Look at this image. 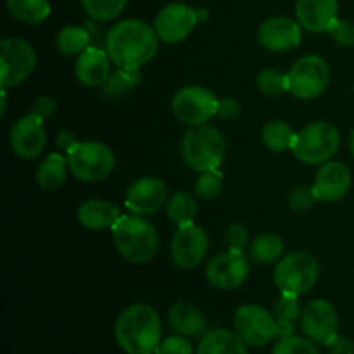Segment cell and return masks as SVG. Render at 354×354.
Wrapping results in <instances>:
<instances>
[{
    "label": "cell",
    "instance_id": "cell-1",
    "mask_svg": "<svg viewBox=\"0 0 354 354\" xmlns=\"http://www.w3.org/2000/svg\"><path fill=\"white\" fill-rule=\"evenodd\" d=\"M158 41L159 37L151 24L140 19H124L107 31L104 48L118 68L140 69L152 61Z\"/></svg>",
    "mask_w": 354,
    "mask_h": 354
},
{
    "label": "cell",
    "instance_id": "cell-2",
    "mask_svg": "<svg viewBox=\"0 0 354 354\" xmlns=\"http://www.w3.org/2000/svg\"><path fill=\"white\" fill-rule=\"evenodd\" d=\"M161 334V318L149 304H131L114 325L118 346L128 354H154Z\"/></svg>",
    "mask_w": 354,
    "mask_h": 354
},
{
    "label": "cell",
    "instance_id": "cell-3",
    "mask_svg": "<svg viewBox=\"0 0 354 354\" xmlns=\"http://www.w3.org/2000/svg\"><path fill=\"white\" fill-rule=\"evenodd\" d=\"M111 232H113V242L118 252L127 261L133 265H144L156 256L159 245L158 232L154 225L145 218H140L138 214H133V216L121 214Z\"/></svg>",
    "mask_w": 354,
    "mask_h": 354
},
{
    "label": "cell",
    "instance_id": "cell-4",
    "mask_svg": "<svg viewBox=\"0 0 354 354\" xmlns=\"http://www.w3.org/2000/svg\"><path fill=\"white\" fill-rule=\"evenodd\" d=\"M182 159L194 171H211L218 169L227 152V142L223 135L213 124L192 127L182 138Z\"/></svg>",
    "mask_w": 354,
    "mask_h": 354
},
{
    "label": "cell",
    "instance_id": "cell-5",
    "mask_svg": "<svg viewBox=\"0 0 354 354\" xmlns=\"http://www.w3.org/2000/svg\"><path fill=\"white\" fill-rule=\"evenodd\" d=\"M341 133L328 121H315L296 133L292 154L306 165H325L339 151Z\"/></svg>",
    "mask_w": 354,
    "mask_h": 354
},
{
    "label": "cell",
    "instance_id": "cell-6",
    "mask_svg": "<svg viewBox=\"0 0 354 354\" xmlns=\"http://www.w3.org/2000/svg\"><path fill=\"white\" fill-rule=\"evenodd\" d=\"M320 266L318 261L308 252H290L279 259L273 272L275 286L282 294H301L310 292L318 282Z\"/></svg>",
    "mask_w": 354,
    "mask_h": 354
},
{
    "label": "cell",
    "instance_id": "cell-7",
    "mask_svg": "<svg viewBox=\"0 0 354 354\" xmlns=\"http://www.w3.org/2000/svg\"><path fill=\"white\" fill-rule=\"evenodd\" d=\"M287 82H289V92L296 99H317L330 83V66L322 55H304L294 62L290 71L287 73Z\"/></svg>",
    "mask_w": 354,
    "mask_h": 354
},
{
    "label": "cell",
    "instance_id": "cell-8",
    "mask_svg": "<svg viewBox=\"0 0 354 354\" xmlns=\"http://www.w3.org/2000/svg\"><path fill=\"white\" fill-rule=\"evenodd\" d=\"M68 166L82 182H99L114 168V154L102 142H78L68 151Z\"/></svg>",
    "mask_w": 354,
    "mask_h": 354
},
{
    "label": "cell",
    "instance_id": "cell-9",
    "mask_svg": "<svg viewBox=\"0 0 354 354\" xmlns=\"http://www.w3.org/2000/svg\"><path fill=\"white\" fill-rule=\"evenodd\" d=\"M235 334L248 346L263 348L279 337V324L272 311L259 304H244L234 317Z\"/></svg>",
    "mask_w": 354,
    "mask_h": 354
},
{
    "label": "cell",
    "instance_id": "cell-10",
    "mask_svg": "<svg viewBox=\"0 0 354 354\" xmlns=\"http://www.w3.org/2000/svg\"><path fill=\"white\" fill-rule=\"evenodd\" d=\"M37 66L35 48L23 38L0 41V86L3 90L23 83Z\"/></svg>",
    "mask_w": 354,
    "mask_h": 354
},
{
    "label": "cell",
    "instance_id": "cell-11",
    "mask_svg": "<svg viewBox=\"0 0 354 354\" xmlns=\"http://www.w3.org/2000/svg\"><path fill=\"white\" fill-rule=\"evenodd\" d=\"M218 104H220V100L211 90L192 85L185 86L175 93L171 100V109L176 120L189 124V127H199V124H206L211 118L216 116Z\"/></svg>",
    "mask_w": 354,
    "mask_h": 354
},
{
    "label": "cell",
    "instance_id": "cell-12",
    "mask_svg": "<svg viewBox=\"0 0 354 354\" xmlns=\"http://www.w3.org/2000/svg\"><path fill=\"white\" fill-rule=\"evenodd\" d=\"M209 251V239L203 227L196 223L176 228L171 241V259L183 270H192L206 259Z\"/></svg>",
    "mask_w": 354,
    "mask_h": 354
},
{
    "label": "cell",
    "instance_id": "cell-13",
    "mask_svg": "<svg viewBox=\"0 0 354 354\" xmlns=\"http://www.w3.org/2000/svg\"><path fill=\"white\" fill-rule=\"evenodd\" d=\"M337 328V310L327 299H315L304 306L301 315V330L315 344H330L339 335Z\"/></svg>",
    "mask_w": 354,
    "mask_h": 354
},
{
    "label": "cell",
    "instance_id": "cell-14",
    "mask_svg": "<svg viewBox=\"0 0 354 354\" xmlns=\"http://www.w3.org/2000/svg\"><path fill=\"white\" fill-rule=\"evenodd\" d=\"M197 23L199 19H197L196 9L185 3L175 2L159 10L154 21V30L159 40L166 44H180L189 38Z\"/></svg>",
    "mask_w": 354,
    "mask_h": 354
},
{
    "label": "cell",
    "instance_id": "cell-15",
    "mask_svg": "<svg viewBox=\"0 0 354 354\" xmlns=\"http://www.w3.org/2000/svg\"><path fill=\"white\" fill-rule=\"evenodd\" d=\"M249 277V261L244 252L230 251L214 256L206 266V279L213 287L221 290H234L241 287Z\"/></svg>",
    "mask_w": 354,
    "mask_h": 354
},
{
    "label": "cell",
    "instance_id": "cell-16",
    "mask_svg": "<svg viewBox=\"0 0 354 354\" xmlns=\"http://www.w3.org/2000/svg\"><path fill=\"white\" fill-rule=\"evenodd\" d=\"M9 144L14 154L21 159H35L41 154L47 144L44 120L28 114L19 118L10 128Z\"/></svg>",
    "mask_w": 354,
    "mask_h": 354
},
{
    "label": "cell",
    "instance_id": "cell-17",
    "mask_svg": "<svg viewBox=\"0 0 354 354\" xmlns=\"http://www.w3.org/2000/svg\"><path fill=\"white\" fill-rule=\"evenodd\" d=\"M166 203V185L161 178L144 176L131 183L127 190L124 206L138 216H147L161 209Z\"/></svg>",
    "mask_w": 354,
    "mask_h": 354
},
{
    "label": "cell",
    "instance_id": "cell-18",
    "mask_svg": "<svg viewBox=\"0 0 354 354\" xmlns=\"http://www.w3.org/2000/svg\"><path fill=\"white\" fill-rule=\"evenodd\" d=\"M258 41L272 52L290 50L301 44V24L286 16L270 17L259 26Z\"/></svg>",
    "mask_w": 354,
    "mask_h": 354
},
{
    "label": "cell",
    "instance_id": "cell-19",
    "mask_svg": "<svg viewBox=\"0 0 354 354\" xmlns=\"http://www.w3.org/2000/svg\"><path fill=\"white\" fill-rule=\"evenodd\" d=\"M351 187V171L344 162L332 161L322 165L313 183V192L318 201H339Z\"/></svg>",
    "mask_w": 354,
    "mask_h": 354
},
{
    "label": "cell",
    "instance_id": "cell-20",
    "mask_svg": "<svg viewBox=\"0 0 354 354\" xmlns=\"http://www.w3.org/2000/svg\"><path fill=\"white\" fill-rule=\"evenodd\" d=\"M337 0H297L296 17L301 28L310 33L330 31L337 21Z\"/></svg>",
    "mask_w": 354,
    "mask_h": 354
},
{
    "label": "cell",
    "instance_id": "cell-21",
    "mask_svg": "<svg viewBox=\"0 0 354 354\" xmlns=\"http://www.w3.org/2000/svg\"><path fill=\"white\" fill-rule=\"evenodd\" d=\"M76 78L86 86H102L111 75V59L106 48L93 47L82 52L76 59Z\"/></svg>",
    "mask_w": 354,
    "mask_h": 354
},
{
    "label": "cell",
    "instance_id": "cell-22",
    "mask_svg": "<svg viewBox=\"0 0 354 354\" xmlns=\"http://www.w3.org/2000/svg\"><path fill=\"white\" fill-rule=\"evenodd\" d=\"M168 325L175 334L201 339L207 334V320L194 304L176 303L168 310Z\"/></svg>",
    "mask_w": 354,
    "mask_h": 354
},
{
    "label": "cell",
    "instance_id": "cell-23",
    "mask_svg": "<svg viewBox=\"0 0 354 354\" xmlns=\"http://www.w3.org/2000/svg\"><path fill=\"white\" fill-rule=\"evenodd\" d=\"M120 218V209L109 201L90 199L78 207V221L90 230L113 228Z\"/></svg>",
    "mask_w": 354,
    "mask_h": 354
},
{
    "label": "cell",
    "instance_id": "cell-24",
    "mask_svg": "<svg viewBox=\"0 0 354 354\" xmlns=\"http://www.w3.org/2000/svg\"><path fill=\"white\" fill-rule=\"evenodd\" d=\"M249 346L227 328H213L201 337L196 354H249Z\"/></svg>",
    "mask_w": 354,
    "mask_h": 354
},
{
    "label": "cell",
    "instance_id": "cell-25",
    "mask_svg": "<svg viewBox=\"0 0 354 354\" xmlns=\"http://www.w3.org/2000/svg\"><path fill=\"white\" fill-rule=\"evenodd\" d=\"M66 173H68V158H62L61 154H50L40 162L35 178L38 187L47 192H54L64 183Z\"/></svg>",
    "mask_w": 354,
    "mask_h": 354
},
{
    "label": "cell",
    "instance_id": "cell-26",
    "mask_svg": "<svg viewBox=\"0 0 354 354\" xmlns=\"http://www.w3.org/2000/svg\"><path fill=\"white\" fill-rule=\"evenodd\" d=\"M272 313L275 315L277 324H279V339L292 335L296 322L301 320V315H303L299 296H294V294H282V296L277 299Z\"/></svg>",
    "mask_w": 354,
    "mask_h": 354
},
{
    "label": "cell",
    "instance_id": "cell-27",
    "mask_svg": "<svg viewBox=\"0 0 354 354\" xmlns=\"http://www.w3.org/2000/svg\"><path fill=\"white\" fill-rule=\"evenodd\" d=\"M7 9L16 19L26 24H40L50 16L48 0H7Z\"/></svg>",
    "mask_w": 354,
    "mask_h": 354
},
{
    "label": "cell",
    "instance_id": "cell-28",
    "mask_svg": "<svg viewBox=\"0 0 354 354\" xmlns=\"http://www.w3.org/2000/svg\"><path fill=\"white\" fill-rule=\"evenodd\" d=\"M140 69H124L118 68L116 71L111 73L109 78L102 85V93L106 99H120L127 95L133 88H137L140 83Z\"/></svg>",
    "mask_w": 354,
    "mask_h": 354
},
{
    "label": "cell",
    "instance_id": "cell-29",
    "mask_svg": "<svg viewBox=\"0 0 354 354\" xmlns=\"http://www.w3.org/2000/svg\"><path fill=\"white\" fill-rule=\"evenodd\" d=\"M165 206L166 214H168V218L176 225V227L194 223V218H196L197 214V204L192 194L183 192V190L175 192L168 201H166Z\"/></svg>",
    "mask_w": 354,
    "mask_h": 354
},
{
    "label": "cell",
    "instance_id": "cell-30",
    "mask_svg": "<svg viewBox=\"0 0 354 354\" xmlns=\"http://www.w3.org/2000/svg\"><path fill=\"white\" fill-rule=\"evenodd\" d=\"M294 138H296V131L283 121H270L261 130L263 144L273 152H283L292 149Z\"/></svg>",
    "mask_w": 354,
    "mask_h": 354
},
{
    "label": "cell",
    "instance_id": "cell-31",
    "mask_svg": "<svg viewBox=\"0 0 354 354\" xmlns=\"http://www.w3.org/2000/svg\"><path fill=\"white\" fill-rule=\"evenodd\" d=\"M92 45V37L86 26H66L57 35V48L64 55H80Z\"/></svg>",
    "mask_w": 354,
    "mask_h": 354
},
{
    "label": "cell",
    "instance_id": "cell-32",
    "mask_svg": "<svg viewBox=\"0 0 354 354\" xmlns=\"http://www.w3.org/2000/svg\"><path fill=\"white\" fill-rule=\"evenodd\" d=\"M283 252V241L277 234H261L251 242V256L256 263H273Z\"/></svg>",
    "mask_w": 354,
    "mask_h": 354
},
{
    "label": "cell",
    "instance_id": "cell-33",
    "mask_svg": "<svg viewBox=\"0 0 354 354\" xmlns=\"http://www.w3.org/2000/svg\"><path fill=\"white\" fill-rule=\"evenodd\" d=\"M128 0H82V6L90 19L111 21L120 16L127 7Z\"/></svg>",
    "mask_w": 354,
    "mask_h": 354
},
{
    "label": "cell",
    "instance_id": "cell-34",
    "mask_svg": "<svg viewBox=\"0 0 354 354\" xmlns=\"http://www.w3.org/2000/svg\"><path fill=\"white\" fill-rule=\"evenodd\" d=\"M256 85L263 95H280L282 92H289V82L287 75L277 71V69H263L256 78Z\"/></svg>",
    "mask_w": 354,
    "mask_h": 354
},
{
    "label": "cell",
    "instance_id": "cell-35",
    "mask_svg": "<svg viewBox=\"0 0 354 354\" xmlns=\"http://www.w3.org/2000/svg\"><path fill=\"white\" fill-rule=\"evenodd\" d=\"M272 354H320L317 344L306 335H287V337H280L279 342L273 348Z\"/></svg>",
    "mask_w": 354,
    "mask_h": 354
},
{
    "label": "cell",
    "instance_id": "cell-36",
    "mask_svg": "<svg viewBox=\"0 0 354 354\" xmlns=\"http://www.w3.org/2000/svg\"><path fill=\"white\" fill-rule=\"evenodd\" d=\"M221 189H223V175L218 169L201 173L199 178L196 180V187H194L197 197H201L203 201H211L218 197Z\"/></svg>",
    "mask_w": 354,
    "mask_h": 354
},
{
    "label": "cell",
    "instance_id": "cell-37",
    "mask_svg": "<svg viewBox=\"0 0 354 354\" xmlns=\"http://www.w3.org/2000/svg\"><path fill=\"white\" fill-rule=\"evenodd\" d=\"M154 354H194V346L185 335H171L159 342Z\"/></svg>",
    "mask_w": 354,
    "mask_h": 354
},
{
    "label": "cell",
    "instance_id": "cell-38",
    "mask_svg": "<svg viewBox=\"0 0 354 354\" xmlns=\"http://www.w3.org/2000/svg\"><path fill=\"white\" fill-rule=\"evenodd\" d=\"M225 244L230 251L244 252L249 248V230L241 223H234L225 230Z\"/></svg>",
    "mask_w": 354,
    "mask_h": 354
},
{
    "label": "cell",
    "instance_id": "cell-39",
    "mask_svg": "<svg viewBox=\"0 0 354 354\" xmlns=\"http://www.w3.org/2000/svg\"><path fill=\"white\" fill-rule=\"evenodd\" d=\"M317 196L313 192V187H296L287 197V204L292 211H306L317 203Z\"/></svg>",
    "mask_w": 354,
    "mask_h": 354
},
{
    "label": "cell",
    "instance_id": "cell-40",
    "mask_svg": "<svg viewBox=\"0 0 354 354\" xmlns=\"http://www.w3.org/2000/svg\"><path fill=\"white\" fill-rule=\"evenodd\" d=\"M332 38L339 47H353L354 45V23L346 19H337L330 30Z\"/></svg>",
    "mask_w": 354,
    "mask_h": 354
},
{
    "label": "cell",
    "instance_id": "cell-41",
    "mask_svg": "<svg viewBox=\"0 0 354 354\" xmlns=\"http://www.w3.org/2000/svg\"><path fill=\"white\" fill-rule=\"evenodd\" d=\"M55 109H57V102H55V99H52V97H48V95H41L33 102L31 114L45 121L55 113Z\"/></svg>",
    "mask_w": 354,
    "mask_h": 354
},
{
    "label": "cell",
    "instance_id": "cell-42",
    "mask_svg": "<svg viewBox=\"0 0 354 354\" xmlns=\"http://www.w3.org/2000/svg\"><path fill=\"white\" fill-rule=\"evenodd\" d=\"M218 118L225 121H234L241 116V104L234 97H223L218 104Z\"/></svg>",
    "mask_w": 354,
    "mask_h": 354
},
{
    "label": "cell",
    "instance_id": "cell-43",
    "mask_svg": "<svg viewBox=\"0 0 354 354\" xmlns=\"http://www.w3.org/2000/svg\"><path fill=\"white\" fill-rule=\"evenodd\" d=\"M328 351H330V354H354L353 339L346 337V335H337L328 344Z\"/></svg>",
    "mask_w": 354,
    "mask_h": 354
},
{
    "label": "cell",
    "instance_id": "cell-44",
    "mask_svg": "<svg viewBox=\"0 0 354 354\" xmlns=\"http://www.w3.org/2000/svg\"><path fill=\"white\" fill-rule=\"evenodd\" d=\"M55 144H57V147L61 149V151L68 152L69 149L75 147V145L78 144V142H76L75 135H73L71 131L62 130V131H59V133H57V138H55Z\"/></svg>",
    "mask_w": 354,
    "mask_h": 354
},
{
    "label": "cell",
    "instance_id": "cell-45",
    "mask_svg": "<svg viewBox=\"0 0 354 354\" xmlns=\"http://www.w3.org/2000/svg\"><path fill=\"white\" fill-rule=\"evenodd\" d=\"M0 99H2V107H0V114L2 116H6V111H7V93L6 90L2 88V92H0Z\"/></svg>",
    "mask_w": 354,
    "mask_h": 354
},
{
    "label": "cell",
    "instance_id": "cell-46",
    "mask_svg": "<svg viewBox=\"0 0 354 354\" xmlns=\"http://www.w3.org/2000/svg\"><path fill=\"white\" fill-rule=\"evenodd\" d=\"M197 10V19H199V23H203V21H206L207 17H209V12H207L206 9H196Z\"/></svg>",
    "mask_w": 354,
    "mask_h": 354
},
{
    "label": "cell",
    "instance_id": "cell-47",
    "mask_svg": "<svg viewBox=\"0 0 354 354\" xmlns=\"http://www.w3.org/2000/svg\"><path fill=\"white\" fill-rule=\"evenodd\" d=\"M349 151H351V156L354 158V128L349 133Z\"/></svg>",
    "mask_w": 354,
    "mask_h": 354
},
{
    "label": "cell",
    "instance_id": "cell-48",
    "mask_svg": "<svg viewBox=\"0 0 354 354\" xmlns=\"http://www.w3.org/2000/svg\"><path fill=\"white\" fill-rule=\"evenodd\" d=\"M353 92H354V85H353Z\"/></svg>",
    "mask_w": 354,
    "mask_h": 354
},
{
    "label": "cell",
    "instance_id": "cell-49",
    "mask_svg": "<svg viewBox=\"0 0 354 354\" xmlns=\"http://www.w3.org/2000/svg\"><path fill=\"white\" fill-rule=\"evenodd\" d=\"M127 354H128V353H127Z\"/></svg>",
    "mask_w": 354,
    "mask_h": 354
}]
</instances>
